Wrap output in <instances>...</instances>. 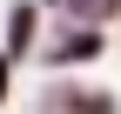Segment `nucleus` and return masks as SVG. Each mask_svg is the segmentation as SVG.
Instances as JSON below:
<instances>
[{
  "label": "nucleus",
  "mask_w": 121,
  "mask_h": 114,
  "mask_svg": "<svg viewBox=\"0 0 121 114\" xmlns=\"http://www.w3.org/2000/svg\"><path fill=\"white\" fill-rule=\"evenodd\" d=\"M54 54H60V61H87V54H101V34H67Z\"/></svg>",
  "instance_id": "nucleus-1"
},
{
  "label": "nucleus",
  "mask_w": 121,
  "mask_h": 114,
  "mask_svg": "<svg viewBox=\"0 0 121 114\" xmlns=\"http://www.w3.org/2000/svg\"><path fill=\"white\" fill-rule=\"evenodd\" d=\"M60 101H67V114H114L108 94H60Z\"/></svg>",
  "instance_id": "nucleus-2"
},
{
  "label": "nucleus",
  "mask_w": 121,
  "mask_h": 114,
  "mask_svg": "<svg viewBox=\"0 0 121 114\" xmlns=\"http://www.w3.org/2000/svg\"><path fill=\"white\" fill-rule=\"evenodd\" d=\"M74 7H81V13H94V20H108V13L121 7V0H74Z\"/></svg>",
  "instance_id": "nucleus-3"
}]
</instances>
